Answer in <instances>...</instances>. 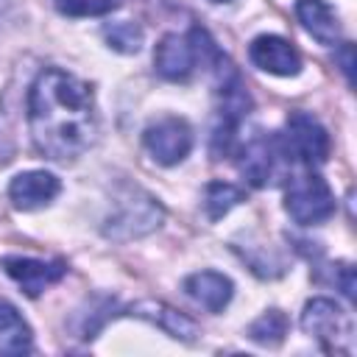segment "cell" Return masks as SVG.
<instances>
[{
  "mask_svg": "<svg viewBox=\"0 0 357 357\" xmlns=\"http://www.w3.org/2000/svg\"><path fill=\"white\" fill-rule=\"evenodd\" d=\"M28 128L36 151L47 159H78L98 139L92 86L67 70H42L28 89Z\"/></svg>",
  "mask_w": 357,
  "mask_h": 357,
  "instance_id": "6da1fadb",
  "label": "cell"
},
{
  "mask_svg": "<svg viewBox=\"0 0 357 357\" xmlns=\"http://www.w3.org/2000/svg\"><path fill=\"white\" fill-rule=\"evenodd\" d=\"M223 53L215 47L204 28H190L187 33H167L153 50V67L167 81H190L198 67H215Z\"/></svg>",
  "mask_w": 357,
  "mask_h": 357,
  "instance_id": "7a4b0ae2",
  "label": "cell"
},
{
  "mask_svg": "<svg viewBox=\"0 0 357 357\" xmlns=\"http://www.w3.org/2000/svg\"><path fill=\"white\" fill-rule=\"evenodd\" d=\"M162 220H165V209L151 192L139 187H126L112 201V212L103 220V234L109 240L126 243L156 231Z\"/></svg>",
  "mask_w": 357,
  "mask_h": 357,
  "instance_id": "3957f363",
  "label": "cell"
},
{
  "mask_svg": "<svg viewBox=\"0 0 357 357\" xmlns=\"http://www.w3.org/2000/svg\"><path fill=\"white\" fill-rule=\"evenodd\" d=\"M284 209L301 226H318L335 215V195L321 173L304 167L287 178L284 187Z\"/></svg>",
  "mask_w": 357,
  "mask_h": 357,
  "instance_id": "277c9868",
  "label": "cell"
},
{
  "mask_svg": "<svg viewBox=\"0 0 357 357\" xmlns=\"http://www.w3.org/2000/svg\"><path fill=\"white\" fill-rule=\"evenodd\" d=\"M301 329L315 337L326 351L351 354L354 349V324L346 310L332 298H310L301 312Z\"/></svg>",
  "mask_w": 357,
  "mask_h": 357,
  "instance_id": "5b68a950",
  "label": "cell"
},
{
  "mask_svg": "<svg viewBox=\"0 0 357 357\" xmlns=\"http://www.w3.org/2000/svg\"><path fill=\"white\" fill-rule=\"evenodd\" d=\"M284 153L304 167H318L329 159V134L310 112H290L284 123Z\"/></svg>",
  "mask_w": 357,
  "mask_h": 357,
  "instance_id": "8992f818",
  "label": "cell"
},
{
  "mask_svg": "<svg viewBox=\"0 0 357 357\" xmlns=\"http://www.w3.org/2000/svg\"><path fill=\"white\" fill-rule=\"evenodd\" d=\"M142 145L156 165L173 167L184 162L187 153L192 151V128L181 117H162L145 128Z\"/></svg>",
  "mask_w": 357,
  "mask_h": 357,
  "instance_id": "52a82bcc",
  "label": "cell"
},
{
  "mask_svg": "<svg viewBox=\"0 0 357 357\" xmlns=\"http://www.w3.org/2000/svg\"><path fill=\"white\" fill-rule=\"evenodd\" d=\"M248 59L254 61V67H259L262 73H271V75H284L287 78V75H298V70H301L298 50L276 33L257 36L248 45Z\"/></svg>",
  "mask_w": 357,
  "mask_h": 357,
  "instance_id": "ba28073f",
  "label": "cell"
},
{
  "mask_svg": "<svg viewBox=\"0 0 357 357\" xmlns=\"http://www.w3.org/2000/svg\"><path fill=\"white\" fill-rule=\"evenodd\" d=\"M3 271L22 287L25 296H39L45 293L50 284H56L64 276V265L61 262H45V259H33V257H3Z\"/></svg>",
  "mask_w": 357,
  "mask_h": 357,
  "instance_id": "9c48e42d",
  "label": "cell"
},
{
  "mask_svg": "<svg viewBox=\"0 0 357 357\" xmlns=\"http://www.w3.org/2000/svg\"><path fill=\"white\" fill-rule=\"evenodd\" d=\"M59 192H61V181L47 170H25L14 176L8 184V198L22 212L47 206Z\"/></svg>",
  "mask_w": 357,
  "mask_h": 357,
  "instance_id": "30bf717a",
  "label": "cell"
},
{
  "mask_svg": "<svg viewBox=\"0 0 357 357\" xmlns=\"http://www.w3.org/2000/svg\"><path fill=\"white\" fill-rule=\"evenodd\" d=\"M184 293L201 304L204 310L209 312H223L226 304L231 301L234 296V284L229 276L218 273V271H198V273H190L184 279Z\"/></svg>",
  "mask_w": 357,
  "mask_h": 357,
  "instance_id": "8fae6325",
  "label": "cell"
},
{
  "mask_svg": "<svg viewBox=\"0 0 357 357\" xmlns=\"http://www.w3.org/2000/svg\"><path fill=\"white\" fill-rule=\"evenodd\" d=\"M131 315L159 326L165 335L176 337V340H195L198 337V326L195 321H190L184 312L167 307L165 301H153V298H145V301H137L131 307Z\"/></svg>",
  "mask_w": 357,
  "mask_h": 357,
  "instance_id": "7c38bea8",
  "label": "cell"
},
{
  "mask_svg": "<svg viewBox=\"0 0 357 357\" xmlns=\"http://www.w3.org/2000/svg\"><path fill=\"white\" fill-rule=\"evenodd\" d=\"M296 17L304 25V31L318 39L321 45H337L340 42V20L335 8L324 0H296Z\"/></svg>",
  "mask_w": 357,
  "mask_h": 357,
  "instance_id": "4fadbf2b",
  "label": "cell"
},
{
  "mask_svg": "<svg viewBox=\"0 0 357 357\" xmlns=\"http://www.w3.org/2000/svg\"><path fill=\"white\" fill-rule=\"evenodd\" d=\"M276 165V148L268 137H254L240 148V173L245 176L248 184L265 187L273 176Z\"/></svg>",
  "mask_w": 357,
  "mask_h": 357,
  "instance_id": "5bb4252c",
  "label": "cell"
},
{
  "mask_svg": "<svg viewBox=\"0 0 357 357\" xmlns=\"http://www.w3.org/2000/svg\"><path fill=\"white\" fill-rule=\"evenodd\" d=\"M33 346V332L14 304L0 301V354H25Z\"/></svg>",
  "mask_w": 357,
  "mask_h": 357,
  "instance_id": "9a60e30c",
  "label": "cell"
},
{
  "mask_svg": "<svg viewBox=\"0 0 357 357\" xmlns=\"http://www.w3.org/2000/svg\"><path fill=\"white\" fill-rule=\"evenodd\" d=\"M240 201H243V190L229 181H209L204 190V212L209 220H220Z\"/></svg>",
  "mask_w": 357,
  "mask_h": 357,
  "instance_id": "2e32d148",
  "label": "cell"
},
{
  "mask_svg": "<svg viewBox=\"0 0 357 357\" xmlns=\"http://www.w3.org/2000/svg\"><path fill=\"white\" fill-rule=\"evenodd\" d=\"M284 335H287V315L282 310H268L248 326V337L259 346H279Z\"/></svg>",
  "mask_w": 357,
  "mask_h": 357,
  "instance_id": "e0dca14e",
  "label": "cell"
},
{
  "mask_svg": "<svg viewBox=\"0 0 357 357\" xmlns=\"http://www.w3.org/2000/svg\"><path fill=\"white\" fill-rule=\"evenodd\" d=\"M103 36H106L109 47L117 53H137L145 39V33L137 22H112L103 28Z\"/></svg>",
  "mask_w": 357,
  "mask_h": 357,
  "instance_id": "ac0fdd59",
  "label": "cell"
},
{
  "mask_svg": "<svg viewBox=\"0 0 357 357\" xmlns=\"http://www.w3.org/2000/svg\"><path fill=\"white\" fill-rule=\"evenodd\" d=\"M64 17H103L109 14L117 0H53Z\"/></svg>",
  "mask_w": 357,
  "mask_h": 357,
  "instance_id": "d6986e66",
  "label": "cell"
},
{
  "mask_svg": "<svg viewBox=\"0 0 357 357\" xmlns=\"http://www.w3.org/2000/svg\"><path fill=\"white\" fill-rule=\"evenodd\" d=\"M337 284H340V290H343L346 298H354V271H351V265H340Z\"/></svg>",
  "mask_w": 357,
  "mask_h": 357,
  "instance_id": "ffe728a7",
  "label": "cell"
},
{
  "mask_svg": "<svg viewBox=\"0 0 357 357\" xmlns=\"http://www.w3.org/2000/svg\"><path fill=\"white\" fill-rule=\"evenodd\" d=\"M354 50H351V45L349 42H343L340 45V70L346 73V78H349V84H351V67H354Z\"/></svg>",
  "mask_w": 357,
  "mask_h": 357,
  "instance_id": "44dd1931",
  "label": "cell"
},
{
  "mask_svg": "<svg viewBox=\"0 0 357 357\" xmlns=\"http://www.w3.org/2000/svg\"><path fill=\"white\" fill-rule=\"evenodd\" d=\"M212 3H231V0H212Z\"/></svg>",
  "mask_w": 357,
  "mask_h": 357,
  "instance_id": "7402d4cb",
  "label": "cell"
}]
</instances>
